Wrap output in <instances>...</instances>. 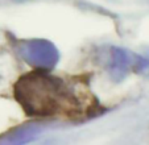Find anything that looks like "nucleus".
Returning <instances> with one entry per match:
<instances>
[{"label": "nucleus", "instance_id": "1", "mask_svg": "<svg viewBox=\"0 0 149 145\" xmlns=\"http://www.w3.org/2000/svg\"><path fill=\"white\" fill-rule=\"evenodd\" d=\"M13 96L28 116L49 117L79 114L74 89L46 70H34L20 77L13 86Z\"/></svg>", "mask_w": 149, "mask_h": 145}, {"label": "nucleus", "instance_id": "2", "mask_svg": "<svg viewBox=\"0 0 149 145\" xmlns=\"http://www.w3.org/2000/svg\"><path fill=\"white\" fill-rule=\"evenodd\" d=\"M106 67L113 79L124 78L131 71L149 74V59L141 56L133 54L120 47H111L108 49L107 56L104 57Z\"/></svg>", "mask_w": 149, "mask_h": 145}, {"label": "nucleus", "instance_id": "3", "mask_svg": "<svg viewBox=\"0 0 149 145\" xmlns=\"http://www.w3.org/2000/svg\"><path fill=\"white\" fill-rule=\"evenodd\" d=\"M20 56L31 66L40 70H50L57 65L59 53L57 47L48 40L33 38L21 42L19 47Z\"/></svg>", "mask_w": 149, "mask_h": 145}, {"label": "nucleus", "instance_id": "4", "mask_svg": "<svg viewBox=\"0 0 149 145\" xmlns=\"http://www.w3.org/2000/svg\"><path fill=\"white\" fill-rule=\"evenodd\" d=\"M38 133H40V127L36 125V124H31V125L16 128L15 131L7 133L4 137L0 139V142H3V144H21V142H28L31 140H33Z\"/></svg>", "mask_w": 149, "mask_h": 145}]
</instances>
